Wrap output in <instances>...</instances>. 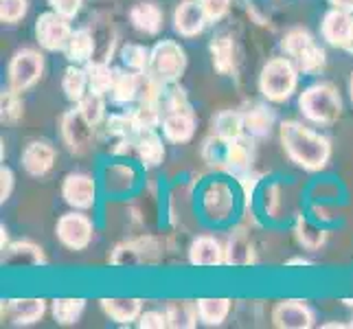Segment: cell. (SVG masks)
Masks as SVG:
<instances>
[{
    "instance_id": "obj_21",
    "label": "cell",
    "mask_w": 353,
    "mask_h": 329,
    "mask_svg": "<svg viewBox=\"0 0 353 329\" xmlns=\"http://www.w3.org/2000/svg\"><path fill=\"white\" fill-rule=\"evenodd\" d=\"M134 154L143 167H158L165 161V145L156 130H141L134 139Z\"/></svg>"
},
{
    "instance_id": "obj_48",
    "label": "cell",
    "mask_w": 353,
    "mask_h": 329,
    "mask_svg": "<svg viewBox=\"0 0 353 329\" xmlns=\"http://www.w3.org/2000/svg\"><path fill=\"white\" fill-rule=\"evenodd\" d=\"M330 5L336 7V9L351 11V14H353V0H330Z\"/></svg>"
},
{
    "instance_id": "obj_23",
    "label": "cell",
    "mask_w": 353,
    "mask_h": 329,
    "mask_svg": "<svg viewBox=\"0 0 353 329\" xmlns=\"http://www.w3.org/2000/svg\"><path fill=\"white\" fill-rule=\"evenodd\" d=\"M252 141L243 134V137L230 141L228 145V158H226V172L235 178H246L250 174V167H252Z\"/></svg>"
},
{
    "instance_id": "obj_13",
    "label": "cell",
    "mask_w": 353,
    "mask_h": 329,
    "mask_svg": "<svg viewBox=\"0 0 353 329\" xmlns=\"http://www.w3.org/2000/svg\"><path fill=\"white\" fill-rule=\"evenodd\" d=\"M202 206L211 222H224L235 211L233 191L224 182H211L202 193Z\"/></svg>"
},
{
    "instance_id": "obj_6",
    "label": "cell",
    "mask_w": 353,
    "mask_h": 329,
    "mask_svg": "<svg viewBox=\"0 0 353 329\" xmlns=\"http://www.w3.org/2000/svg\"><path fill=\"white\" fill-rule=\"evenodd\" d=\"M44 75V55L35 48H20L9 59L7 66V88L16 92H27Z\"/></svg>"
},
{
    "instance_id": "obj_8",
    "label": "cell",
    "mask_w": 353,
    "mask_h": 329,
    "mask_svg": "<svg viewBox=\"0 0 353 329\" xmlns=\"http://www.w3.org/2000/svg\"><path fill=\"white\" fill-rule=\"evenodd\" d=\"M59 134H62V141L72 154H86L92 145L94 139V126L81 114V110L75 106L66 110L59 119Z\"/></svg>"
},
{
    "instance_id": "obj_22",
    "label": "cell",
    "mask_w": 353,
    "mask_h": 329,
    "mask_svg": "<svg viewBox=\"0 0 353 329\" xmlns=\"http://www.w3.org/2000/svg\"><path fill=\"white\" fill-rule=\"evenodd\" d=\"M66 57L70 59V64H81L86 66L88 62H92L97 55V38L94 31L88 27L75 29L70 35V40L64 48Z\"/></svg>"
},
{
    "instance_id": "obj_20",
    "label": "cell",
    "mask_w": 353,
    "mask_h": 329,
    "mask_svg": "<svg viewBox=\"0 0 353 329\" xmlns=\"http://www.w3.org/2000/svg\"><path fill=\"white\" fill-rule=\"evenodd\" d=\"M44 263V250L33 241H14L3 250V266L9 268H35Z\"/></svg>"
},
{
    "instance_id": "obj_38",
    "label": "cell",
    "mask_w": 353,
    "mask_h": 329,
    "mask_svg": "<svg viewBox=\"0 0 353 329\" xmlns=\"http://www.w3.org/2000/svg\"><path fill=\"white\" fill-rule=\"evenodd\" d=\"M22 108L24 106H22L20 92L11 90V88L3 90V94H0V119H3V123H7V126L18 123V121L22 119V112H24Z\"/></svg>"
},
{
    "instance_id": "obj_2",
    "label": "cell",
    "mask_w": 353,
    "mask_h": 329,
    "mask_svg": "<svg viewBox=\"0 0 353 329\" xmlns=\"http://www.w3.org/2000/svg\"><path fill=\"white\" fill-rule=\"evenodd\" d=\"M301 70L292 59L285 57H272L263 64L259 72V90L268 101L283 103L294 94L299 86Z\"/></svg>"
},
{
    "instance_id": "obj_40",
    "label": "cell",
    "mask_w": 353,
    "mask_h": 329,
    "mask_svg": "<svg viewBox=\"0 0 353 329\" xmlns=\"http://www.w3.org/2000/svg\"><path fill=\"white\" fill-rule=\"evenodd\" d=\"M132 112H134V119H137L139 130L161 128L163 117H165V110H163L161 103H139L137 108L132 110Z\"/></svg>"
},
{
    "instance_id": "obj_47",
    "label": "cell",
    "mask_w": 353,
    "mask_h": 329,
    "mask_svg": "<svg viewBox=\"0 0 353 329\" xmlns=\"http://www.w3.org/2000/svg\"><path fill=\"white\" fill-rule=\"evenodd\" d=\"M14 185H16V176L9 167H0V202H7L14 193Z\"/></svg>"
},
{
    "instance_id": "obj_50",
    "label": "cell",
    "mask_w": 353,
    "mask_h": 329,
    "mask_svg": "<svg viewBox=\"0 0 353 329\" xmlns=\"http://www.w3.org/2000/svg\"><path fill=\"white\" fill-rule=\"evenodd\" d=\"M294 263H299V266H310V261H307V259H290L285 266H294Z\"/></svg>"
},
{
    "instance_id": "obj_31",
    "label": "cell",
    "mask_w": 353,
    "mask_h": 329,
    "mask_svg": "<svg viewBox=\"0 0 353 329\" xmlns=\"http://www.w3.org/2000/svg\"><path fill=\"white\" fill-rule=\"evenodd\" d=\"M86 72H88V83H90L92 92L110 94L112 83H114V72H117V68H112L110 62L92 59V62L86 64Z\"/></svg>"
},
{
    "instance_id": "obj_19",
    "label": "cell",
    "mask_w": 353,
    "mask_h": 329,
    "mask_svg": "<svg viewBox=\"0 0 353 329\" xmlns=\"http://www.w3.org/2000/svg\"><path fill=\"white\" fill-rule=\"evenodd\" d=\"M130 22L137 31L145 35H156L163 29V9L154 0H139L130 9Z\"/></svg>"
},
{
    "instance_id": "obj_10",
    "label": "cell",
    "mask_w": 353,
    "mask_h": 329,
    "mask_svg": "<svg viewBox=\"0 0 353 329\" xmlns=\"http://www.w3.org/2000/svg\"><path fill=\"white\" fill-rule=\"evenodd\" d=\"M62 198L75 211H88L97 202V185L88 174H68L62 180Z\"/></svg>"
},
{
    "instance_id": "obj_28",
    "label": "cell",
    "mask_w": 353,
    "mask_h": 329,
    "mask_svg": "<svg viewBox=\"0 0 353 329\" xmlns=\"http://www.w3.org/2000/svg\"><path fill=\"white\" fill-rule=\"evenodd\" d=\"M165 312H167L169 327H174V329H191L200 321L196 301H169Z\"/></svg>"
},
{
    "instance_id": "obj_34",
    "label": "cell",
    "mask_w": 353,
    "mask_h": 329,
    "mask_svg": "<svg viewBox=\"0 0 353 329\" xmlns=\"http://www.w3.org/2000/svg\"><path fill=\"white\" fill-rule=\"evenodd\" d=\"M83 310H86V301L83 299H55L51 303V312H53L55 323L64 325V327L79 323Z\"/></svg>"
},
{
    "instance_id": "obj_43",
    "label": "cell",
    "mask_w": 353,
    "mask_h": 329,
    "mask_svg": "<svg viewBox=\"0 0 353 329\" xmlns=\"http://www.w3.org/2000/svg\"><path fill=\"white\" fill-rule=\"evenodd\" d=\"M29 11V0H0V20L5 24L20 22Z\"/></svg>"
},
{
    "instance_id": "obj_37",
    "label": "cell",
    "mask_w": 353,
    "mask_h": 329,
    "mask_svg": "<svg viewBox=\"0 0 353 329\" xmlns=\"http://www.w3.org/2000/svg\"><path fill=\"white\" fill-rule=\"evenodd\" d=\"M228 145L230 141L217 137V134H211L209 139L202 143V158L211 167H226V158H228Z\"/></svg>"
},
{
    "instance_id": "obj_14",
    "label": "cell",
    "mask_w": 353,
    "mask_h": 329,
    "mask_svg": "<svg viewBox=\"0 0 353 329\" xmlns=\"http://www.w3.org/2000/svg\"><path fill=\"white\" fill-rule=\"evenodd\" d=\"M206 24L209 18L198 0H182L174 9V31L182 38H196L206 29Z\"/></svg>"
},
{
    "instance_id": "obj_5",
    "label": "cell",
    "mask_w": 353,
    "mask_h": 329,
    "mask_svg": "<svg viewBox=\"0 0 353 329\" xmlns=\"http://www.w3.org/2000/svg\"><path fill=\"white\" fill-rule=\"evenodd\" d=\"M187 70V53L174 40H161L150 51L148 72L163 83H176Z\"/></svg>"
},
{
    "instance_id": "obj_25",
    "label": "cell",
    "mask_w": 353,
    "mask_h": 329,
    "mask_svg": "<svg viewBox=\"0 0 353 329\" xmlns=\"http://www.w3.org/2000/svg\"><path fill=\"white\" fill-rule=\"evenodd\" d=\"M110 99L119 106H128L139 99V72L130 68H117Z\"/></svg>"
},
{
    "instance_id": "obj_42",
    "label": "cell",
    "mask_w": 353,
    "mask_h": 329,
    "mask_svg": "<svg viewBox=\"0 0 353 329\" xmlns=\"http://www.w3.org/2000/svg\"><path fill=\"white\" fill-rule=\"evenodd\" d=\"M119 55H121V62H123L125 68H130V70L143 72L150 66V51L141 44H125L121 48Z\"/></svg>"
},
{
    "instance_id": "obj_4",
    "label": "cell",
    "mask_w": 353,
    "mask_h": 329,
    "mask_svg": "<svg viewBox=\"0 0 353 329\" xmlns=\"http://www.w3.org/2000/svg\"><path fill=\"white\" fill-rule=\"evenodd\" d=\"M281 48L285 55L296 64V68L303 75H319L325 68L327 55L325 48L319 44V40L307 29H292L285 33V38L281 42Z\"/></svg>"
},
{
    "instance_id": "obj_33",
    "label": "cell",
    "mask_w": 353,
    "mask_h": 329,
    "mask_svg": "<svg viewBox=\"0 0 353 329\" xmlns=\"http://www.w3.org/2000/svg\"><path fill=\"white\" fill-rule=\"evenodd\" d=\"M198 314H200V321L209 327H217L222 325L228 314H230V301L228 299H198Z\"/></svg>"
},
{
    "instance_id": "obj_41",
    "label": "cell",
    "mask_w": 353,
    "mask_h": 329,
    "mask_svg": "<svg viewBox=\"0 0 353 329\" xmlns=\"http://www.w3.org/2000/svg\"><path fill=\"white\" fill-rule=\"evenodd\" d=\"M134 185V172L128 165H112L105 169V189L112 193H125Z\"/></svg>"
},
{
    "instance_id": "obj_7",
    "label": "cell",
    "mask_w": 353,
    "mask_h": 329,
    "mask_svg": "<svg viewBox=\"0 0 353 329\" xmlns=\"http://www.w3.org/2000/svg\"><path fill=\"white\" fill-rule=\"evenodd\" d=\"M55 235L68 250H86L94 237V224L88 215H83V211L72 209L57 219Z\"/></svg>"
},
{
    "instance_id": "obj_44",
    "label": "cell",
    "mask_w": 353,
    "mask_h": 329,
    "mask_svg": "<svg viewBox=\"0 0 353 329\" xmlns=\"http://www.w3.org/2000/svg\"><path fill=\"white\" fill-rule=\"evenodd\" d=\"M198 3L202 5L209 22L222 20L228 14V9H230V0H198Z\"/></svg>"
},
{
    "instance_id": "obj_18",
    "label": "cell",
    "mask_w": 353,
    "mask_h": 329,
    "mask_svg": "<svg viewBox=\"0 0 353 329\" xmlns=\"http://www.w3.org/2000/svg\"><path fill=\"white\" fill-rule=\"evenodd\" d=\"M189 261L202 268L222 266L226 263V246H222V241L213 235H200L189 246Z\"/></svg>"
},
{
    "instance_id": "obj_12",
    "label": "cell",
    "mask_w": 353,
    "mask_h": 329,
    "mask_svg": "<svg viewBox=\"0 0 353 329\" xmlns=\"http://www.w3.org/2000/svg\"><path fill=\"white\" fill-rule=\"evenodd\" d=\"M55 161H57V150L48 141L27 143L22 150V156H20L22 169L33 178L46 176L55 167Z\"/></svg>"
},
{
    "instance_id": "obj_9",
    "label": "cell",
    "mask_w": 353,
    "mask_h": 329,
    "mask_svg": "<svg viewBox=\"0 0 353 329\" xmlns=\"http://www.w3.org/2000/svg\"><path fill=\"white\" fill-rule=\"evenodd\" d=\"M70 35H72L70 18L57 14L55 9L44 11V14H40L38 22H35V38H38L44 51L51 53L64 51Z\"/></svg>"
},
{
    "instance_id": "obj_29",
    "label": "cell",
    "mask_w": 353,
    "mask_h": 329,
    "mask_svg": "<svg viewBox=\"0 0 353 329\" xmlns=\"http://www.w3.org/2000/svg\"><path fill=\"white\" fill-rule=\"evenodd\" d=\"M243 126H246V132L250 137H265V134H270V130L274 126L272 110L261 103L243 110Z\"/></svg>"
},
{
    "instance_id": "obj_39",
    "label": "cell",
    "mask_w": 353,
    "mask_h": 329,
    "mask_svg": "<svg viewBox=\"0 0 353 329\" xmlns=\"http://www.w3.org/2000/svg\"><path fill=\"white\" fill-rule=\"evenodd\" d=\"M77 108L81 110V114L86 117L94 128L101 126L103 121H105V94H99V92H92L90 90L77 103Z\"/></svg>"
},
{
    "instance_id": "obj_45",
    "label": "cell",
    "mask_w": 353,
    "mask_h": 329,
    "mask_svg": "<svg viewBox=\"0 0 353 329\" xmlns=\"http://www.w3.org/2000/svg\"><path fill=\"white\" fill-rule=\"evenodd\" d=\"M139 327H141V329H163V327H169L167 312H161V310L143 312V314L139 316Z\"/></svg>"
},
{
    "instance_id": "obj_46",
    "label": "cell",
    "mask_w": 353,
    "mask_h": 329,
    "mask_svg": "<svg viewBox=\"0 0 353 329\" xmlns=\"http://www.w3.org/2000/svg\"><path fill=\"white\" fill-rule=\"evenodd\" d=\"M48 5H51V9H55L57 14H62L72 20L79 14L83 0H48Z\"/></svg>"
},
{
    "instance_id": "obj_36",
    "label": "cell",
    "mask_w": 353,
    "mask_h": 329,
    "mask_svg": "<svg viewBox=\"0 0 353 329\" xmlns=\"http://www.w3.org/2000/svg\"><path fill=\"white\" fill-rule=\"evenodd\" d=\"M294 233H296V239L303 248H307V250H319L325 239H327V233L323 228L319 226H314L310 219L305 217H299L296 219V226H294Z\"/></svg>"
},
{
    "instance_id": "obj_24",
    "label": "cell",
    "mask_w": 353,
    "mask_h": 329,
    "mask_svg": "<svg viewBox=\"0 0 353 329\" xmlns=\"http://www.w3.org/2000/svg\"><path fill=\"white\" fill-rule=\"evenodd\" d=\"M101 310L108 319H112L119 325H128L139 321L143 314V301L141 299H101Z\"/></svg>"
},
{
    "instance_id": "obj_1",
    "label": "cell",
    "mask_w": 353,
    "mask_h": 329,
    "mask_svg": "<svg viewBox=\"0 0 353 329\" xmlns=\"http://www.w3.org/2000/svg\"><path fill=\"white\" fill-rule=\"evenodd\" d=\"M279 139H281L285 156L305 172H321L332 158L330 139L303 126L301 121H283L279 128Z\"/></svg>"
},
{
    "instance_id": "obj_27",
    "label": "cell",
    "mask_w": 353,
    "mask_h": 329,
    "mask_svg": "<svg viewBox=\"0 0 353 329\" xmlns=\"http://www.w3.org/2000/svg\"><path fill=\"white\" fill-rule=\"evenodd\" d=\"M209 51H211L213 68L220 72V75H230V72L235 70V62H237L235 42H233L230 35L222 33V35H217V38H213Z\"/></svg>"
},
{
    "instance_id": "obj_26",
    "label": "cell",
    "mask_w": 353,
    "mask_h": 329,
    "mask_svg": "<svg viewBox=\"0 0 353 329\" xmlns=\"http://www.w3.org/2000/svg\"><path fill=\"white\" fill-rule=\"evenodd\" d=\"M62 90L66 94V99L77 106L83 99V97L90 92L86 66H81V64H70V66H66L64 68V75H62Z\"/></svg>"
},
{
    "instance_id": "obj_51",
    "label": "cell",
    "mask_w": 353,
    "mask_h": 329,
    "mask_svg": "<svg viewBox=\"0 0 353 329\" xmlns=\"http://www.w3.org/2000/svg\"><path fill=\"white\" fill-rule=\"evenodd\" d=\"M349 94H351V101H353V75L349 79Z\"/></svg>"
},
{
    "instance_id": "obj_11",
    "label": "cell",
    "mask_w": 353,
    "mask_h": 329,
    "mask_svg": "<svg viewBox=\"0 0 353 329\" xmlns=\"http://www.w3.org/2000/svg\"><path fill=\"white\" fill-rule=\"evenodd\" d=\"M316 323V316L305 301L288 299L276 303L272 310V325L279 329H310Z\"/></svg>"
},
{
    "instance_id": "obj_17",
    "label": "cell",
    "mask_w": 353,
    "mask_h": 329,
    "mask_svg": "<svg viewBox=\"0 0 353 329\" xmlns=\"http://www.w3.org/2000/svg\"><path fill=\"white\" fill-rule=\"evenodd\" d=\"M46 314L44 299H9L3 301V319L16 325H33Z\"/></svg>"
},
{
    "instance_id": "obj_16",
    "label": "cell",
    "mask_w": 353,
    "mask_h": 329,
    "mask_svg": "<svg viewBox=\"0 0 353 329\" xmlns=\"http://www.w3.org/2000/svg\"><path fill=\"white\" fill-rule=\"evenodd\" d=\"M351 20H353L351 11L332 7L323 16V22H321V35H323V40L327 44H332L336 48H343V51H345L347 40H349V31H351Z\"/></svg>"
},
{
    "instance_id": "obj_49",
    "label": "cell",
    "mask_w": 353,
    "mask_h": 329,
    "mask_svg": "<svg viewBox=\"0 0 353 329\" xmlns=\"http://www.w3.org/2000/svg\"><path fill=\"white\" fill-rule=\"evenodd\" d=\"M345 51L353 55V20H351V31H349V40H347V46H345Z\"/></svg>"
},
{
    "instance_id": "obj_30",
    "label": "cell",
    "mask_w": 353,
    "mask_h": 329,
    "mask_svg": "<svg viewBox=\"0 0 353 329\" xmlns=\"http://www.w3.org/2000/svg\"><path fill=\"white\" fill-rule=\"evenodd\" d=\"M213 134L222 137L226 141H235L246 134V126H243V112L237 110H222L220 114L213 119Z\"/></svg>"
},
{
    "instance_id": "obj_15",
    "label": "cell",
    "mask_w": 353,
    "mask_h": 329,
    "mask_svg": "<svg viewBox=\"0 0 353 329\" xmlns=\"http://www.w3.org/2000/svg\"><path fill=\"white\" fill-rule=\"evenodd\" d=\"M196 112L193 110H172V112H165L163 117V134L169 143H189L196 134Z\"/></svg>"
},
{
    "instance_id": "obj_32",
    "label": "cell",
    "mask_w": 353,
    "mask_h": 329,
    "mask_svg": "<svg viewBox=\"0 0 353 329\" xmlns=\"http://www.w3.org/2000/svg\"><path fill=\"white\" fill-rule=\"evenodd\" d=\"M252 261V241L243 230H235L226 243V263L228 266H248Z\"/></svg>"
},
{
    "instance_id": "obj_35",
    "label": "cell",
    "mask_w": 353,
    "mask_h": 329,
    "mask_svg": "<svg viewBox=\"0 0 353 329\" xmlns=\"http://www.w3.org/2000/svg\"><path fill=\"white\" fill-rule=\"evenodd\" d=\"M105 130L112 139H137V134L141 132L137 126V119H134V112H117L110 114V119H105Z\"/></svg>"
},
{
    "instance_id": "obj_3",
    "label": "cell",
    "mask_w": 353,
    "mask_h": 329,
    "mask_svg": "<svg viewBox=\"0 0 353 329\" xmlns=\"http://www.w3.org/2000/svg\"><path fill=\"white\" fill-rule=\"evenodd\" d=\"M299 108L312 123L332 126L343 114V99L332 83H312L301 92Z\"/></svg>"
}]
</instances>
